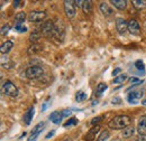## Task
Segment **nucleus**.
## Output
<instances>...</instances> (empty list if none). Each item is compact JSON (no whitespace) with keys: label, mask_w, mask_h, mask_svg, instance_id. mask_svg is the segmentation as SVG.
Masks as SVG:
<instances>
[{"label":"nucleus","mask_w":146,"mask_h":141,"mask_svg":"<svg viewBox=\"0 0 146 141\" xmlns=\"http://www.w3.org/2000/svg\"><path fill=\"white\" fill-rule=\"evenodd\" d=\"M109 137H110L109 131H108V130H105V131H102V132L100 133V136L98 137L97 141H107L109 139Z\"/></svg>","instance_id":"nucleus-27"},{"label":"nucleus","mask_w":146,"mask_h":141,"mask_svg":"<svg viewBox=\"0 0 146 141\" xmlns=\"http://www.w3.org/2000/svg\"><path fill=\"white\" fill-rule=\"evenodd\" d=\"M135 132V129L131 127V125H128L125 129H123V132H121V137L127 139V138H130Z\"/></svg>","instance_id":"nucleus-18"},{"label":"nucleus","mask_w":146,"mask_h":141,"mask_svg":"<svg viewBox=\"0 0 146 141\" xmlns=\"http://www.w3.org/2000/svg\"><path fill=\"white\" fill-rule=\"evenodd\" d=\"M45 18H46V13H45V11L35 10V11H31V13H29L27 19H28V21H31V22H39V21H43Z\"/></svg>","instance_id":"nucleus-6"},{"label":"nucleus","mask_w":146,"mask_h":141,"mask_svg":"<svg viewBox=\"0 0 146 141\" xmlns=\"http://www.w3.org/2000/svg\"><path fill=\"white\" fill-rule=\"evenodd\" d=\"M142 98H143V92H139V91L130 92L127 95V100L130 104H137Z\"/></svg>","instance_id":"nucleus-7"},{"label":"nucleus","mask_w":146,"mask_h":141,"mask_svg":"<svg viewBox=\"0 0 146 141\" xmlns=\"http://www.w3.org/2000/svg\"><path fill=\"white\" fill-rule=\"evenodd\" d=\"M102 119H104V115H99V117H96V118H93V119L91 120V124L98 123V122H100Z\"/></svg>","instance_id":"nucleus-32"},{"label":"nucleus","mask_w":146,"mask_h":141,"mask_svg":"<svg viewBox=\"0 0 146 141\" xmlns=\"http://www.w3.org/2000/svg\"><path fill=\"white\" fill-rule=\"evenodd\" d=\"M13 47H14V43H13L11 40H6V43H3V44L1 45V47H0V52H1L2 55L8 54L10 51H11Z\"/></svg>","instance_id":"nucleus-15"},{"label":"nucleus","mask_w":146,"mask_h":141,"mask_svg":"<svg viewBox=\"0 0 146 141\" xmlns=\"http://www.w3.org/2000/svg\"><path fill=\"white\" fill-rule=\"evenodd\" d=\"M82 5H83V1L82 0H74V6L75 8H82Z\"/></svg>","instance_id":"nucleus-33"},{"label":"nucleus","mask_w":146,"mask_h":141,"mask_svg":"<svg viewBox=\"0 0 146 141\" xmlns=\"http://www.w3.org/2000/svg\"><path fill=\"white\" fill-rule=\"evenodd\" d=\"M120 72H121V69H119V67H118V69H116V70H113V72H112V75L117 77V76H118V74H119Z\"/></svg>","instance_id":"nucleus-37"},{"label":"nucleus","mask_w":146,"mask_h":141,"mask_svg":"<svg viewBox=\"0 0 146 141\" xmlns=\"http://www.w3.org/2000/svg\"><path fill=\"white\" fill-rule=\"evenodd\" d=\"M99 8H100V11L102 13V15L106 16V17H109V16H111L113 14L112 8L110 7L108 3H106V2H101L100 6H99Z\"/></svg>","instance_id":"nucleus-12"},{"label":"nucleus","mask_w":146,"mask_h":141,"mask_svg":"<svg viewBox=\"0 0 146 141\" xmlns=\"http://www.w3.org/2000/svg\"><path fill=\"white\" fill-rule=\"evenodd\" d=\"M62 114H63V118L64 117H69L71 114V110H63L62 111Z\"/></svg>","instance_id":"nucleus-35"},{"label":"nucleus","mask_w":146,"mask_h":141,"mask_svg":"<svg viewBox=\"0 0 146 141\" xmlns=\"http://www.w3.org/2000/svg\"><path fill=\"white\" fill-rule=\"evenodd\" d=\"M137 132L141 137L146 136V115H142L139 118L138 124H137Z\"/></svg>","instance_id":"nucleus-10"},{"label":"nucleus","mask_w":146,"mask_h":141,"mask_svg":"<svg viewBox=\"0 0 146 141\" xmlns=\"http://www.w3.org/2000/svg\"><path fill=\"white\" fill-rule=\"evenodd\" d=\"M64 141H72V140H71V139H65Z\"/></svg>","instance_id":"nucleus-43"},{"label":"nucleus","mask_w":146,"mask_h":141,"mask_svg":"<svg viewBox=\"0 0 146 141\" xmlns=\"http://www.w3.org/2000/svg\"><path fill=\"white\" fill-rule=\"evenodd\" d=\"M25 19H26V14H25L24 11L18 13V14L15 16V26H21V25H24Z\"/></svg>","instance_id":"nucleus-17"},{"label":"nucleus","mask_w":146,"mask_h":141,"mask_svg":"<svg viewBox=\"0 0 146 141\" xmlns=\"http://www.w3.org/2000/svg\"><path fill=\"white\" fill-rule=\"evenodd\" d=\"M128 30L133 35H139V33H141V26H139L138 21L135 20V19H130L128 21Z\"/></svg>","instance_id":"nucleus-9"},{"label":"nucleus","mask_w":146,"mask_h":141,"mask_svg":"<svg viewBox=\"0 0 146 141\" xmlns=\"http://www.w3.org/2000/svg\"><path fill=\"white\" fill-rule=\"evenodd\" d=\"M42 36H43L42 32L38 30V29H35V30H33V33H32L31 36H29V40H31L33 44H36V42L38 40V39H40Z\"/></svg>","instance_id":"nucleus-19"},{"label":"nucleus","mask_w":146,"mask_h":141,"mask_svg":"<svg viewBox=\"0 0 146 141\" xmlns=\"http://www.w3.org/2000/svg\"><path fill=\"white\" fill-rule=\"evenodd\" d=\"M2 91H3V93L6 95H8L10 98H16L18 95V88H16V85L10 81H6L3 83Z\"/></svg>","instance_id":"nucleus-2"},{"label":"nucleus","mask_w":146,"mask_h":141,"mask_svg":"<svg viewBox=\"0 0 146 141\" xmlns=\"http://www.w3.org/2000/svg\"><path fill=\"white\" fill-rule=\"evenodd\" d=\"M54 133H55V131L54 130H52L51 132H48L47 134H46V137H45V139H51L53 136H54Z\"/></svg>","instance_id":"nucleus-36"},{"label":"nucleus","mask_w":146,"mask_h":141,"mask_svg":"<svg viewBox=\"0 0 146 141\" xmlns=\"http://www.w3.org/2000/svg\"><path fill=\"white\" fill-rule=\"evenodd\" d=\"M99 131H100V125H98V124H96L94 127H92L91 129L87 132V134H86V137H84V139L87 141H92L96 139V137H97V134L99 133Z\"/></svg>","instance_id":"nucleus-11"},{"label":"nucleus","mask_w":146,"mask_h":141,"mask_svg":"<svg viewBox=\"0 0 146 141\" xmlns=\"http://www.w3.org/2000/svg\"><path fill=\"white\" fill-rule=\"evenodd\" d=\"M110 2L112 3L113 7H116L119 10H124L127 7V1L126 0H111Z\"/></svg>","instance_id":"nucleus-16"},{"label":"nucleus","mask_w":146,"mask_h":141,"mask_svg":"<svg viewBox=\"0 0 146 141\" xmlns=\"http://www.w3.org/2000/svg\"><path fill=\"white\" fill-rule=\"evenodd\" d=\"M135 66H136V69L138 70H143L144 72V62L143 61H141V59L136 61L135 62Z\"/></svg>","instance_id":"nucleus-28"},{"label":"nucleus","mask_w":146,"mask_h":141,"mask_svg":"<svg viewBox=\"0 0 146 141\" xmlns=\"http://www.w3.org/2000/svg\"><path fill=\"white\" fill-rule=\"evenodd\" d=\"M15 29L18 33H26L27 32V27H25L24 25H21V26H15Z\"/></svg>","instance_id":"nucleus-31"},{"label":"nucleus","mask_w":146,"mask_h":141,"mask_svg":"<svg viewBox=\"0 0 146 141\" xmlns=\"http://www.w3.org/2000/svg\"><path fill=\"white\" fill-rule=\"evenodd\" d=\"M129 82L130 83H136V84H142L143 83V81H139L138 78H135V77H130L129 78Z\"/></svg>","instance_id":"nucleus-34"},{"label":"nucleus","mask_w":146,"mask_h":141,"mask_svg":"<svg viewBox=\"0 0 146 141\" xmlns=\"http://www.w3.org/2000/svg\"><path fill=\"white\" fill-rule=\"evenodd\" d=\"M133 6L137 10H143V9L146 8V0H134L133 1Z\"/></svg>","instance_id":"nucleus-21"},{"label":"nucleus","mask_w":146,"mask_h":141,"mask_svg":"<svg viewBox=\"0 0 146 141\" xmlns=\"http://www.w3.org/2000/svg\"><path fill=\"white\" fill-rule=\"evenodd\" d=\"M62 118H63V114H62V112H60V111H54V112H52V113L50 114V120L55 124L61 123Z\"/></svg>","instance_id":"nucleus-13"},{"label":"nucleus","mask_w":146,"mask_h":141,"mask_svg":"<svg viewBox=\"0 0 146 141\" xmlns=\"http://www.w3.org/2000/svg\"><path fill=\"white\" fill-rule=\"evenodd\" d=\"M54 30H55V25L53 24L52 20H47V21H44L40 26V32L43 36H46V37H53L54 35Z\"/></svg>","instance_id":"nucleus-4"},{"label":"nucleus","mask_w":146,"mask_h":141,"mask_svg":"<svg viewBox=\"0 0 146 141\" xmlns=\"http://www.w3.org/2000/svg\"><path fill=\"white\" fill-rule=\"evenodd\" d=\"M26 76L31 80H36V78H39L40 76H43L44 74V70L40 67V66H31L28 67L26 72H25Z\"/></svg>","instance_id":"nucleus-3"},{"label":"nucleus","mask_w":146,"mask_h":141,"mask_svg":"<svg viewBox=\"0 0 146 141\" xmlns=\"http://www.w3.org/2000/svg\"><path fill=\"white\" fill-rule=\"evenodd\" d=\"M120 101H121V100H120L119 98H116V99H113V100H112V104H119V103H120Z\"/></svg>","instance_id":"nucleus-38"},{"label":"nucleus","mask_w":146,"mask_h":141,"mask_svg":"<svg viewBox=\"0 0 146 141\" xmlns=\"http://www.w3.org/2000/svg\"><path fill=\"white\" fill-rule=\"evenodd\" d=\"M82 10L84 14H90L92 11V2L90 0H87V1H83V5H82Z\"/></svg>","instance_id":"nucleus-22"},{"label":"nucleus","mask_w":146,"mask_h":141,"mask_svg":"<svg viewBox=\"0 0 146 141\" xmlns=\"http://www.w3.org/2000/svg\"><path fill=\"white\" fill-rule=\"evenodd\" d=\"M108 88V85L106 84V83H99L98 85H97V90H96V92H97V94L98 95H101Z\"/></svg>","instance_id":"nucleus-25"},{"label":"nucleus","mask_w":146,"mask_h":141,"mask_svg":"<svg viewBox=\"0 0 146 141\" xmlns=\"http://www.w3.org/2000/svg\"><path fill=\"white\" fill-rule=\"evenodd\" d=\"M44 127H45V122H39V123H37L36 125L34 127V129L32 130V134H31V136L39 134V133L42 132V130H43Z\"/></svg>","instance_id":"nucleus-23"},{"label":"nucleus","mask_w":146,"mask_h":141,"mask_svg":"<svg viewBox=\"0 0 146 141\" xmlns=\"http://www.w3.org/2000/svg\"><path fill=\"white\" fill-rule=\"evenodd\" d=\"M126 80H127V75H126V74H120V75H118L117 77L113 78V84H120V83H124Z\"/></svg>","instance_id":"nucleus-26"},{"label":"nucleus","mask_w":146,"mask_h":141,"mask_svg":"<svg viewBox=\"0 0 146 141\" xmlns=\"http://www.w3.org/2000/svg\"><path fill=\"white\" fill-rule=\"evenodd\" d=\"M86 99H87V94L83 91H78L75 93V100H76V102H82Z\"/></svg>","instance_id":"nucleus-24"},{"label":"nucleus","mask_w":146,"mask_h":141,"mask_svg":"<svg viewBox=\"0 0 146 141\" xmlns=\"http://www.w3.org/2000/svg\"><path fill=\"white\" fill-rule=\"evenodd\" d=\"M64 11H65V15L69 19L74 18L75 14H76L74 1H72V0H65L64 1Z\"/></svg>","instance_id":"nucleus-5"},{"label":"nucleus","mask_w":146,"mask_h":141,"mask_svg":"<svg viewBox=\"0 0 146 141\" xmlns=\"http://www.w3.org/2000/svg\"><path fill=\"white\" fill-rule=\"evenodd\" d=\"M137 141H145V139H144V137H141V136H139V138H138Z\"/></svg>","instance_id":"nucleus-41"},{"label":"nucleus","mask_w":146,"mask_h":141,"mask_svg":"<svg viewBox=\"0 0 146 141\" xmlns=\"http://www.w3.org/2000/svg\"><path fill=\"white\" fill-rule=\"evenodd\" d=\"M42 51H43V47H42L40 45H38V44H33V45L28 48L27 53H28V55H35V54L39 53V52H42Z\"/></svg>","instance_id":"nucleus-20"},{"label":"nucleus","mask_w":146,"mask_h":141,"mask_svg":"<svg viewBox=\"0 0 146 141\" xmlns=\"http://www.w3.org/2000/svg\"><path fill=\"white\" fill-rule=\"evenodd\" d=\"M142 103H143V105H146V100H144V101H143Z\"/></svg>","instance_id":"nucleus-42"},{"label":"nucleus","mask_w":146,"mask_h":141,"mask_svg":"<svg viewBox=\"0 0 146 141\" xmlns=\"http://www.w3.org/2000/svg\"><path fill=\"white\" fill-rule=\"evenodd\" d=\"M46 107H47V102H45V103H44V105H43V107H42V111H45V110H46Z\"/></svg>","instance_id":"nucleus-40"},{"label":"nucleus","mask_w":146,"mask_h":141,"mask_svg":"<svg viewBox=\"0 0 146 141\" xmlns=\"http://www.w3.org/2000/svg\"><path fill=\"white\" fill-rule=\"evenodd\" d=\"M9 29H10V26L9 25H6V26H2V28H1V35L5 36L8 34V32H9Z\"/></svg>","instance_id":"nucleus-30"},{"label":"nucleus","mask_w":146,"mask_h":141,"mask_svg":"<svg viewBox=\"0 0 146 141\" xmlns=\"http://www.w3.org/2000/svg\"><path fill=\"white\" fill-rule=\"evenodd\" d=\"M20 3H24V2H23V1H14V7L17 8V7L20 6Z\"/></svg>","instance_id":"nucleus-39"},{"label":"nucleus","mask_w":146,"mask_h":141,"mask_svg":"<svg viewBox=\"0 0 146 141\" xmlns=\"http://www.w3.org/2000/svg\"><path fill=\"white\" fill-rule=\"evenodd\" d=\"M130 118L128 115H117L115 118H112L109 121V125L110 129H115V130H120V129H125L126 127H128L130 124Z\"/></svg>","instance_id":"nucleus-1"},{"label":"nucleus","mask_w":146,"mask_h":141,"mask_svg":"<svg viewBox=\"0 0 146 141\" xmlns=\"http://www.w3.org/2000/svg\"><path fill=\"white\" fill-rule=\"evenodd\" d=\"M34 107L33 106H31L26 112H25V114H24V122L25 124H31L32 122V120H33V117H34Z\"/></svg>","instance_id":"nucleus-14"},{"label":"nucleus","mask_w":146,"mask_h":141,"mask_svg":"<svg viewBox=\"0 0 146 141\" xmlns=\"http://www.w3.org/2000/svg\"><path fill=\"white\" fill-rule=\"evenodd\" d=\"M116 29L119 34H125L128 30V22L123 18L116 19Z\"/></svg>","instance_id":"nucleus-8"},{"label":"nucleus","mask_w":146,"mask_h":141,"mask_svg":"<svg viewBox=\"0 0 146 141\" xmlns=\"http://www.w3.org/2000/svg\"><path fill=\"white\" fill-rule=\"evenodd\" d=\"M76 123H78V120H76V118H71V119H69V120H68V121H66L65 123L63 124V125H64V127L66 128V127H70V125H74V124H76Z\"/></svg>","instance_id":"nucleus-29"}]
</instances>
